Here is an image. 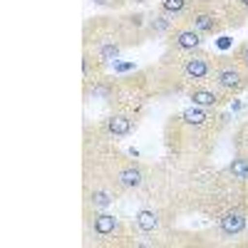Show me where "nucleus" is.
<instances>
[{
    "label": "nucleus",
    "instance_id": "f257e3e1",
    "mask_svg": "<svg viewBox=\"0 0 248 248\" xmlns=\"http://www.w3.org/2000/svg\"><path fill=\"white\" fill-rule=\"evenodd\" d=\"M179 174L184 176L176 189L179 209L209 218L218 238L236 241L248 236V184L238 181L226 167L209 169V164Z\"/></svg>",
    "mask_w": 248,
    "mask_h": 248
},
{
    "label": "nucleus",
    "instance_id": "f03ea898",
    "mask_svg": "<svg viewBox=\"0 0 248 248\" xmlns=\"http://www.w3.org/2000/svg\"><path fill=\"white\" fill-rule=\"evenodd\" d=\"M226 127H229V114H223V109L189 105L179 112H171L164 122V149L176 171L206 167Z\"/></svg>",
    "mask_w": 248,
    "mask_h": 248
},
{
    "label": "nucleus",
    "instance_id": "7ed1b4c3",
    "mask_svg": "<svg viewBox=\"0 0 248 248\" xmlns=\"http://www.w3.org/2000/svg\"><path fill=\"white\" fill-rule=\"evenodd\" d=\"M129 47H137L119 15H94L82 25V50L94 52L102 62L119 60Z\"/></svg>",
    "mask_w": 248,
    "mask_h": 248
},
{
    "label": "nucleus",
    "instance_id": "20e7f679",
    "mask_svg": "<svg viewBox=\"0 0 248 248\" xmlns=\"http://www.w3.org/2000/svg\"><path fill=\"white\" fill-rule=\"evenodd\" d=\"M85 216V246H134V223L109 211H82Z\"/></svg>",
    "mask_w": 248,
    "mask_h": 248
},
{
    "label": "nucleus",
    "instance_id": "39448f33",
    "mask_svg": "<svg viewBox=\"0 0 248 248\" xmlns=\"http://www.w3.org/2000/svg\"><path fill=\"white\" fill-rule=\"evenodd\" d=\"M211 82L218 90H223L226 94L241 97L243 92H248V67H246V62H241L231 52L229 55H216Z\"/></svg>",
    "mask_w": 248,
    "mask_h": 248
},
{
    "label": "nucleus",
    "instance_id": "423d86ee",
    "mask_svg": "<svg viewBox=\"0 0 248 248\" xmlns=\"http://www.w3.org/2000/svg\"><path fill=\"white\" fill-rule=\"evenodd\" d=\"M214 60L216 55L209 50H191V52H179V65L181 72L186 77V82L191 85H199V82H209L211 72H214Z\"/></svg>",
    "mask_w": 248,
    "mask_h": 248
},
{
    "label": "nucleus",
    "instance_id": "0eeeda50",
    "mask_svg": "<svg viewBox=\"0 0 248 248\" xmlns=\"http://www.w3.org/2000/svg\"><path fill=\"white\" fill-rule=\"evenodd\" d=\"M181 20H186L191 28H196L203 37H216V35H221V32L229 30L223 15H221L214 5H206V3H194V8L186 13Z\"/></svg>",
    "mask_w": 248,
    "mask_h": 248
},
{
    "label": "nucleus",
    "instance_id": "6e6552de",
    "mask_svg": "<svg viewBox=\"0 0 248 248\" xmlns=\"http://www.w3.org/2000/svg\"><path fill=\"white\" fill-rule=\"evenodd\" d=\"M184 97L189 99V105L203 107V109H223L231 105V94H226L223 90H218L214 82H199V85H191L184 92Z\"/></svg>",
    "mask_w": 248,
    "mask_h": 248
},
{
    "label": "nucleus",
    "instance_id": "1a4fd4ad",
    "mask_svg": "<svg viewBox=\"0 0 248 248\" xmlns=\"http://www.w3.org/2000/svg\"><path fill=\"white\" fill-rule=\"evenodd\" d=\"M206 40L196 28H191L186 20H176V25L171 28V32L164 37V47L174 50V52H191V50H201L206 45Z\"/></svg>",
    "mask_w": 248,
    "mask_h": 248
},
{
    "label": "nucleus",
    "instance_id": "9d476101",
    "mask_svg": "<svg viewBox=\"0 0 248 248\" xmlns=\"http://www.w3.org/2000/svg\"><path fill=\"white\" fill-rule=\"evenodd\" d=\"M139 119L141 117H137V114H132V112H124V109H109V114L102 119V122H97V127H99V132H105L107 137H112V139H127V137H132L137 129H139Z\"/></svg>",
    "mask_w": 248,
    "mask_h": 248
},
{
    "label": "nucleus",
    "instance_id": "9b49d317",
    "mask_svg": "<svg viewBox=\"0 0 248 248\" xmlns=\"http://www.w3.org/2000/svg\"><path fill=\"white\" fill-rule=\"evenodd\" d=\"M174 25H176V20L154 5L152 10H147V20H144V35H147V40H164V37L171 32Z\"/></svg>",
    "mask_w": 248,
    "mask_h": 248
},
{
    "label": "nucleus",
    "instance_id": "f8f14e48",
    "mask_svg": "<svg viewBox=\"0 0 248 248\" xmlns=\"http://www.w3.org/2000/svg\"><path fill=\"white\" fill-rule=\"evenodd\" d=\"M214 8L223 15L229 30L243 28L248 23V0H218Z\"/></svg>",
    "mask_w": 248,
    "mask_h": 248
},
{
    "label": "nucleus",
    "instance_id": "ddd939ff",
    "mask_svg": "<svg viewBox=\"0 0 248 248\" xmlns=\"http://www.w3.org/2000/svg\"><path fill=\"white\" fill-rule=\"evenodd\" d=\"M105 75H107V62H102L90 50H82V82H94Z\"/></svg>",
    "mask_w": 248,
    "mask_h": 248
},
{
    "label": "nucleus",
    "instance_id": "4468645a",
    "mask_svg": "<svg viewBox=\"0 0 248 248\" xmlns=\"http://www.w3.org/2000/svg\"><path fill=\"white\" fill-rule=\"evenodd\" d=\"M194 3H196V0H159L156 8L164 10L167 15H171L174 20H181L186 13L194 8Z\"/></svg>",
    "mask_w": 248,
    "mask_h": 248
},
{
    "label": "nucleus",
    "instance_id": "2eb2a0df",
    "mask_svg": "<svg viewBox=\"0 0 248 248\" xmlns=\"http://www.w3.org/2000/svg\"><path fill=\"white\" fill-rule=\"evenodd\" d=\"M226 169H229L238 181L248 184V154H233V159L226 164Z\"/></svg>",
    "mask_w": 248,
    "mask_h": 248
},
{
    "label": "nucleus",
    "instance_id": "dca6fc26",
    "mask_svg": "<svg viewBox=\"0 0 248 248\" xmlns=\"http://www.w3.org/2000/svg\"><path fill=\"white\" fill-rule=\"evenodd\" d=\"M231 141H233V154H248V117L236 127Z\"/></svg>",
    "mask_w": 248,
    "mask_h": 248
},
{
    "label": "nucleus",
    "instance_id": "f3484780",
    "mask_svg": "<svg viewBox=\"0 0 248 248\" xmlns=\"http://www.w3.org/2000/svg\"><path fill=\"white\" fill-rule=\"evenodd\" d=\"M90 3H94L97 8H105V10L117 13V10H124V8H127L129 0H90Z\"/></svg>",
    "mask_w": 248,
    "mask_h": 248
},
{
    "label": "nucleus",
    "instance_id": "a211bd4d",
    "mask_svg": "<svg viewBox=\"0 0 248 248\" xmlns=\"http://www.w3.org/2000/svg\"><path fill=\"white\" fill-rule=\"evenodd\" d=\"M233 57H238L241 62H248V40H243V43L238 45V47H233V52H231Z\"/></svg>",
    "mask_w": 248,
    "mask_h": 248
},
{
    "label": "nucleus",
    "instance_id": "6ab92c4d",
    "mask_svg": "<svg viewBox=\"0 0 248 248\" xmlns=\"http://www.w3.org/2000/svg\"><path fill=\"white\" fill-rule=\"evenodd\" d=\"M129 3H137V5H147V3H154V0H129Z\"/></svg>",
    "mask_w": 248,
    "mask_h": 248
},
{
    "label": "nucleus",
    "instance_id": "aec40b11",
    "mask_svg": "<svg viewBox=\"0 0 248 248\" xmlns=\"http://www.w3.org/2000/svg\"><path fill=\"white\" fill-rule=\"evenodd\" d=\"M196 3H206V5H216L218 0H196Z\"/></svg>",
    "mask_w": 248,
    "mask_h": 248
},
{
    "label": "nucleus",
    "instance_id": "412c9836",
    "mask_svg": "<svg viewBox=\"0 0 248 248\" xmlns=\"http://www.w3.org/2000/svg\"><path fill=\"white\" fill-rule=\"evenodd\" d=\"M246 67H248V62H246Z\"/></svg>",
    "mask_w": 248,
    "mask_h": 248
}]
</instances>
